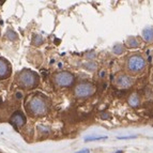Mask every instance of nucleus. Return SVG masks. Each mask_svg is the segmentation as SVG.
Segmentation results:
<instances>
[{"instance_id": "1", "label": "nucleus", "mask_w": 153, "mask_h": 153, "mask_svg": "<svg viewBox=\"0 0 153 153\" xmlns=\"http://www.w3.org/2000/svg\"><path fill=\"white\" fill-rule=\"evenodd\" d=\"M124 69L126 74L131 76H139L143 74L147 69V61L140 54H133L128 56L125 60Z\"/></svg>"}, {"instance_id": "2", "label": "nucleus", "mask_w": 153, "mask_h": 153, "mask_svg": "<svg viewBox=\"0 0 153 153\" xmlns=\"http://www.w3.org/2000/svg\"><path fill=\"white\" fill-rule=\"evenodd\" d=\"M27 109L32 116H43L47 111V106L45 101H43L41 97H33L29 101Z\"/></svg>"}, {"instance_id": "3", "label": "nucleus", "mask_w": 153, "mask_h": 153, "mask_svg": "<svg viewBox=\"0 0 153 153\" xmlns=\"http://www.w3.org/2000/svg\"><path fill=\"white\" fill-rule=\"evenodd\" d=\"M18 82H19V85L24 88H32V87H34V86H36L38 77H36V73L26 70V71H23L21 74H19Z\"/></svg>"}, {"instance_id": "4", "label": "nucleus", "mask_w": 153, "mask_h": 153, "mask_svg": "<svg viewBox=\"0 0 153 153\" xmlns=\"http://www.w3.org/2000/svg\"><path fill=\"white\" fill-rule=\"evenodd\" d=\"M95 87L90 82H82L77 85L74 89V94L76 97L84 99V97H89L95 93Z\"/></svg>"}, {"instance_id": "5", "label": "nucleus", "mask_w": 153, "mask_h": 153, "mask_svg": "<svg viewBox=\"0 0 153 153\" xmlns=\"http://www.w3.org/2000/svg\"><path fill=\"white\" fill-rule=\"evenodd\" d=\"M134 82H135V78L126 73L116 75L115 79H114V84L119 89H128V88L132 87Z\"/></svg>"}, {"instance_id": "6", "label": "nucleus", "mask_w": 153, "mask_h": 153, "mask_svg": "<svg viewBox=\"0 0 153 153\" xmlns=\"http://www.w3.org/2000/svg\"><path fill=\"white\" fill-rule=\"evenodd\" d=\"M55 82L60 87H70L74 82V76L69 72H60L55 75Z\"/></svg>"}, {"instance_id": "7", "label": "nucleus", "mask_w": 153, "mask_h": 153, "mask_svg": "<svg viewBox=\"0 0 153 153\" xmlns=\"http://www.w3.org/2000/svg\"><path fill=\"white\" fill-rule=\"evenodd\" d=\"M10 121H11V123H12L13 125H15V126H23L26 122L25 117H24L23 114L19 112V111L13 114V116L11 117Z\"/></svg>"}, {"instance_id": "8", "label": "nucleus", "mask_w": 153, "mask_h": 153, "mask_svg": "<svg viewBox=\"0 0 153 153\" xmlns=\"http://www.w3.org/2000/svg\"><path fill=\"white\" fill-rule=\"evenodd\" d=\"M141 36L146 44H153V28L146 27L141 32Z\"/></svg>"}, {"instance_id": "9", "label": "nucleus", "mask_w": 153, "mask_h": 153, "mask_svg": "<svg viewBox=\"0 0 153 153\" xmlns=\"http://www.w3.org/2000/svg\"><path fill=\"white\" fill-rule=\"evenodd\" d=\"M128 104L133 108L139 107V105H140V97H139V94L136 93V92H133L132 94H130V97H128Z\"/></svg>"}, {"instance_id": "10", "label": "nucleus", "mask_w": 153, "mask_h": 153, "mask_svg": "<svg viewBox=\"0 0 153 153\" xmlns=\"http://www.w3.org/2000/svg\"><path fill=\"white\" fill-rule=\"evenodd\" d=\"M9 72L10 70L8 63L3 59H0V78H5L9 75Z\"/></svg>"}, {"instance_id": "11", "label": "nucleus", "mask_w": 153, "mask_h": 153, "mask_svg": "<svg viewBox=\"0 0 153 153\" xmlns=\"http://www.w3.org/2000/svg\"><path fill=\"white\" fill-rule=\"evenodd\" d=\"M126 45L130 48H136V47H140L141 45V41L136 36H130L126 40Z\"/></svg>"}, {"instance_id": "12", "label": "nucleus", "mask_w": 153, "mask_h": 153, "mask_svg": "<svg viewBox=\"0 0 153 153\" xmlns=\"http://www.w3.org/2000/svg\"><path fill=\"white\" fill-rule=\"evenodd\" d=\"M112 53L116 55H121L124 53V47H123L122 44H116L114 47H112Z\"/></svg>"}, {"instance_id": "13", "label": "nucleus", "mask_w": 153, "mask_h": 153, "mask_svg": "<svg viewBox=\"0 0 153 153\" xmlns=\"http://www.w3.org/2000/svg\"><path fill=\"white\" fill-rule=\"evenodd\" d=\"M43 38H42L41 36H38V34H36V36H33V44L34 45H36V46H39V45H41L42 43H43Z\"/></svg>"}, {"instance_id": "14", "label": "nucleus", "mask_w": 153, "mask_h": 153, "mask_svg": "<svg viewBox=\"0 0 153 153\" xmlns=\"http://www.w3.org/2000/svg\"><path fill=\"white\" fill-rule=\"evenodd\" d=\"M7 36H8V39L10 41H15V40H17V34H16L15 32H13L12 30H9L8 32H7Z\"/></svg>"}, {"instance_id": "15", "label": "nucleus", "mask_w": 153, "mask_h": 153, "mask_svg": "<svg viewBox=\"0 0 153 153\" xmlns=\"http://www.w3.org/2000/svg\"><path fill=\"white\" fill-rule=\"evenodd\" d=\"M106 136L104 137H87L85 138V141H93V140H101V139H106Z\"/></svg>"}, {"instance_id": "16", "label": "nucleus", "mask_w": 153, "mask_h": 153, "mask_svg": "<svg viewBox=\"0 0 153 153\" xmlns=\"http://www.w3.org/2000/svg\"><path fill=\"white\" fill-rule=\"evenodd\" d=\"M39 130H40V131H42V132H46V133H47V132H48V128H45V126H44V125H40V126H39Z\"/></svg>"}, {"instance_id": "17", "label": "nucleus", "mask_w": 153, "mask_h": 153, "mask_svg": "<svg viewBox=\"0 0 153 153\" xmlns=\"http://www.w3.org/2000/svg\"><path fill=\"white\" fill-rule=\"evenodd\" d=\"M106 71L105 70H102V71H100V73H99V76L101 77V78H104L105 76H106Z\"/></svg>"}, {"instance_id": "18", "label": "nucleus", "mask_w": 153, "mask_h": 153, "mask_svg": "<svg viewBox=\"0 0 153 153\" xmlns=\"http://www.w3.org/2000/svg\"><path fill=\"white\" fill-rule=\"evenodd\" d=\"M136 138V136H126V137H118V139H133Z\"/></svg>"}, {"instance_id": "19", "label": "nucleus", "mask_w": 153, "mask_h": 153, "mask_svg": "<svg viewBox=\"0 0 153 153\" xmlns=\"http://www.w3.org/2000/svg\"><path fill=\"white\" fill-rule=\"evenodd\" d=\"M89 152H90L89 149H82V150L78 151V152H76V153H89Z\"/></svg>"}, {"instance_id": "20", "label": "nucleus", "mask_w": 153, "mask_h": 153, "mask_svg": "<svg viewBox=\"0 0 153 153\" xmlns=\"http://www.w3.org/2000/svg\"><path fill=\"white\" fill-rule=\"evenodd\" d=\"M117 153H123V151H118Z\"/></svg>"}, {"instance_id": "21", "label": "nucleus", "mask_w": 153, "mask_h": 153, "mask_svg": "<svg viewBox=\"0 0 153 153\" xmlns=\"http://www.w3.org/2000/svg\"><path fill=\"white\" fill-rule=\"evenodd\" d=\"M152 85H153V77H152Z\"/></svg>"}]
</instances>
